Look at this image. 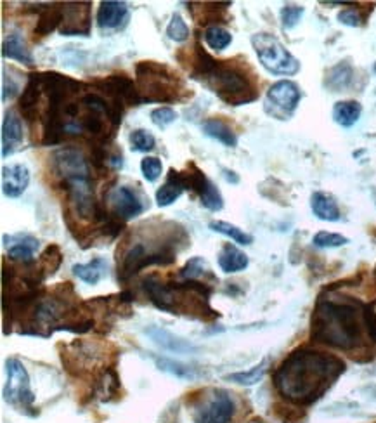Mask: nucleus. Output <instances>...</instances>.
Returning <instances> with one entry per match:
<instances>
[{"instance_id":"1","label":"nucleus","mask_w":376,"mask_h":423,"mask_svg":"<svg viewBox=\"0 0 376 423\" xmlns=\"http://www.w3.org/2000/svg\"><path fill=\"white\" fill-rule=\"evenodd\" d=\"M345 370L340 357L300 347L276 368L272 381L283 399L295 406H310L326 394Z\"/></svg>"},{"instance_id":"2","label":"nucleus","mask_w":376,"mask_h":423,"mask_svg":"<svg viewBox=\"0 0 376 423\" xmlns=\"http://www.w3.org/2000/svg\"><path fill=\"white\" fill-rule=\"evenodd\" d=\"M362 312L364 304L355 298H324L321 295L310 319V339L345 352L362 349L368 336Z\"/></svg>"},{"instance_id":"3","label":"nucleus","mask_w":376,"mask_h":423,"mask_svg":"<svg viewBox=\"0 0 376 423\" xmlns=\"http://www.w3.org/2000/svg\"><path fill=\"white\" fill-rule=\"evenodd\" d=\"M203 84L226 105L243 106L258 98L251 78L233 61H219L217 68L203 80Z\"/></svg>"},{"instance_id":"4","label":"nucleus","mask_w":376,"mask_h":423,"mask_svg":"<svg viewBox=\"0 0 376 423\" xmlns=\"http://www.w3.org/2000/svg\"><path fill=\"white\" fill-rule=\"evenodd\" d=\"M136 84L143 102H175L186 91L182 80L170 68L154 61L137 63Z\"/></svg>"},{"instance_id":"5","label":"nucleus","mask_w":376,"mask_h":423,"mask_svg":"<svg viewBox=\"0 0 376 423\" xmlns=\"http://www.w3.org/2000/svg\"><path fill=\"white\" fill-rule=\"evenodd\" d=\"M6 371H8V380L4 385L6 402H9L19 413L37 416L35 394H33L32 385H30V375L25 364L16 357H9L6 361Z\"/></svg>"},{"instance_id":"6","label":"nucleus","mask_w":376,"mask_h":423,"mask_svg":"<svg viewBox=\"0 0 376 423\" xmlns=\"http://www.w3.org/2000/svg\"><path fill=\"white\" fill-rule=\"evenodd\" d=\"M251 46L257 53L262 66L272 75H295L300 70V63L295 56L285 49L281 42L271 33H255Z\"/></svg>"},{"instance_id":"7","label":"nucleus","mask_w":376,"mask_h":423,"mask_svg":"<svg viewBox=\"0 0 376 423\" xmlns=\"http://www.w3.org/2000/svg\"><path fill=\"white\" fill-rule=\"evenodd\" d=\"M236 415V402L233 395L224 388L205 390L196 397L193 404V422L195 423H231Z\"/></svg>"},{"instance_id":"8","label":"nucleus","mask_w":376,"mask_h":423,"mask_svg":"<svg viewBox=\"0 0 376 423\" xmlns=\"http://www.w3.org/2000/svg\"><path fill=\"white\" fill-rule=\"evenodd\" d=\"M302 99L300 87L292 80H279L269 87L265 94L264 109L267 115L278 120H289Z\"/></svg>"},{"instance_id":"9","label":"nucleus","mask_w":376,"mask_h":423,"mask_svg":"<svg viewBox=\"0 0 376 423\" xmlns=\"http://www.w3.org/2000/svg\"><path fill=\"white\" fill-rule=\"evenodd\" d=\"M92 85L106 96L109 102L118 106H139L143 105V98L139 94L137 84L130 77L123 73L108 75V77L96 78L92 80Z\"/></svg>"},{"instance_id":"10","label":"nucleus","mask_w":376,"mask_h":423,"mask_svg":"<svg viewBox=\"0 0 376 423\" xmlns=\"http://www.w3.org/2000/svg\"><path fill=\"white\" fill-rule=\"evenodd\" d=\"M51 163H53L54 174L60 177V182L91 177V167H89L87 158L77 147L66 146L54 151L53 156H51Z\"/></svg>"},{"instance_id":"11","label":"nucleus","mask_w":376,"mask_h":423,"mask_svg":"<svg viewBox=\"0 0 376 423\" xmlns=\"http://www.w3.org/2000/svg\"><path fill=\"white\" fill-rule=\"evenodd\" d=\"M91 2H68L63 4V23L60 33L64 37H89L92 28Z\"/></svg>"},{"instance_id":"12","label":"nucleus","mask_w":376,"mask_h":423,"mask_svg":"<svg viewBox=\"0 0 376 423\" xmlns=\"http://www.w3.org/2000/svg\"><path fill=\"white\" fill-rule=\"evenodd\" d=\"M109 205H111V215L127 222L139 217L144 212V203L134 189L129 186H118L108 195Z\"/></svg>"},{"instance_id":"13","label":"nucleus","mask_w":376,"mask_h":423,"mask_svg":"<svg viewBox=\"0 0 376 423\" xmlns=\"http://www.w3.org/2000/svg\"><path fill=\"white\" fill-rule=\"evenodd\" d=\"M44 94L42 85V75L32 73L28 77L25 89H23L21 96H19V111H21L23 118L26 122L33 123L39 118V102Z\"/></svg>"},{"instance_id":"14","label":"nucleus","mask_w":376,"mask_h":423,"mask_svg":"<svg viewBox=\"0 0 376 423\" xmlns=\"http://www.w3.org/2000/svg\"><path fill=\"white\" fill-rule=\"evenodd\" d=\"M23 139H25V134H23L21 118L15 109H9L2 120V156H11L21 146Z\"/></svg>"},{"instance_id":"15","label":"nucleus","mask_w":376,"mask_h":423,"mask_svg":"<svg viewBox=\"0 0 376 423\" xmlns=\"http://www.w3.org/2000/svg\"><path fill=\"white\" fill-rule=\"evenodd\" d=\"M4 246H8V257L23 264H33V255L39 250L40 242L32 235L4 236Z\"/></svg>"},{"instance_id":"16","label":"nucleus","mask_w":376,"mask_h":423,"mask_svg":"<svg viewBox=\"0 0 376 423\" xmlns=\"http://www.w3.org/2000/svg\"><path fill=\"white\" fill-rule=\"evenodd\" d=\"M144 333L153 340L156 345H160L161 349L168 350V352H175V354H189V352H196L198 347L193 345L191 342L188 340L181 339V336L174 335L168 330L161 328V326H154L150 325L147 328H144Z\"/></svg>"},{"instance_id":"17","label":"nucleus","mask_w":376,"mask_h":423,"mask_svg":"<svg viewBox=\"0 0 376 423\" xmlns=\"http://www.w3.org/2000/svg\"><path fill=\"white\" fill-rule=\"evenodd\" d=\"M96 21H98L99 28H122V26H125L127 21H129V6H127L125 2H116V0L101 2Z\"/></svg>"},{"instance_id":"18","label":"nucleus","mask_w":376,"mask_h":423,"mask_svg":"<svg viewBox=\"0 0 376 423\" xmlns=\"http://www.w3.org/2000/svg\"><path fill=\"white\" fill-rule=\"evenodd\" d=\"M30 184V170L26 165H11L2 168V191L8 198H19Z\"/></svg>"},{"instance_id":"19","label":"nucleus","mask_w":376,"mask_h":423,"mask_svg":"<svg viewBox=\"0 0 376 423\" xmlns=\"http://www.w3.org/2000/svg\"><path fill=\"white\" fill-rule=\"evenodd\" d=\"M151 359L154 361L156 368L163 373L172 375V377L179 378V380H198V378L206 377L205 371H202L199 368L191 366V364H186L182 361L172 359L167 356H156V354H151Z\"/></svg>"},{"instance_id":"20","label":"nucleus","mask_w":376,"mask_h":423,"mask_svg":"<svg viewBox=\"0 0 376 423\" xmlns=\"http://www.w3.org/2000/svg\"><path fill=\"white\" fill-rule=\"evenodd\" d=\"M310 208H312L314 215L321 219V221L338 222L341 219V212L338 208L337 199L330 192H312V196H310Z\"/></svg>"},{"instance_id":"21","label":"nucleus","mask_w":376,"mask_h":423,"mask_svg":"<svg viewBox=\"0 0 376 423\" xmlns=\"http://www.w3.org/2000/svg\"><path fill=\"white\" fill-rule=\"evenodd\" d=\"M250 264L248 255L244 252H241L238 246H234L233 243H226V245L220 249L219 252V267L226 274H236L244 271Z\"/></svg>"},{"instance_id":"22","label":"nucleus","mask_w":376,"mask_h":423,"mask_svg":"<svg viewBox=\"0 0 376 423\" xmlns=\"http://www.w3.org/2000/svg\"><path fill=\"white\" fill-rule=\"evenodd\" d=\"M184 184L181 181V174L175 168H170L167 175V181L156 189V205L158 206H168L175 201V199L181 198V195L184 192Z\"/></svg>"},{"instance_id":"23","label":"nucleus","mask_w":376,"mask_h":423,"mask_svg":"<svg viewBox=\"0 0 376 423\" xmlns=\"http://www.w3.org/2000/svg\"><path fill=\"white\" fill-rule=\"evenodd\" d=\"M2 56L9 57V60L19 61L25 66H33L35 61H33L32 51L26 46L25 39H23L19 33H12L2 44Z\"/></svg>"},{"instance_id":"24","label":"nucleus","mask_w":376,"mask_h":423,"mask_svg":"<svg viewBox=\"0 0 376 423\" xmlns=\"http://www.w3.org/2000/svg\"><path fill=\"white\" fill-rule=\"evenodd\" d=\"M75 276L87 285H98L108 273V262L102 257H96L87 264H75L71 267Z\"/></svg>"},{"instance_id":"25","label":"nucleus","mask_w":376,"mask_h":423,"mask_svg":"<svg viewBox=\"0 0 376 423\" xmlns=\"http://www.w3.org/2000/svg\"><path fill=\"white\" fill-rule=\"evenodd\" d=\"M203 132L206 134L212 139L219 141L220 144H224L226 147H236L238 146V136L234 134V130L227 125L224 120L220 118H208L203 122L202 125Z\"/></svg>"},{"instance_id":"26","label":"nucleus","mask_w":376,"mask_h":423,"mask_svg":"<svg viewBox=\"0 0 376 423\" xmlns=\"http://www.w3.org/2000/svg\"><path fill=\"white\" fill-rule=\"evenodd\" d=\"M179 278L184 281L203 280V283H208V281H219L215 278V274L212 273L208 264H206V260L202 259V257H193V259H189L188 262H186V266L179 271Z\"/></svg>"},{"instance_id":"27","label":"nucleus","mask_w":376,"mask_h":423,"mask_svg":"<svg viewBox=\"0 0 376 423\" xmlns=\"http://www.w3.org/2000/svg\"><path fill=\"white\" fill-rule=\"evenodd\" d=\"M352 80H354V70H352L350 63L341 61L337 66L331 68L324 78V85L333 92H341L345 89L350 87Z\"/></svg>"},{"instance_id":"28","label":"nucleus","mask_w":376,"mask_h":423,"mask_svg":"<svg viewBox=\"0 0 376 423\" xmlns=\"http://www.w3.org/2000/svg\"><path fill=\"white\" fill-rule=\"evenodd\" d=\"M61 23H63V8H44L40 11L39 19H37L35 25V35L39 37H47L54 32V30L61 28Z\"/></svg>"},{"instance_id":"29","label":"nucleus","mask_w":376,"mask_h":423,"mask_svg":"<svg viewBox=\"0 0 376 423\" xmlns=\"http://www.w3.org/2000/svg\"><path fill=\"white\" fill-rule=\"evenodd\" d=\"M361 113L362 106L357 101H338L333 106V120L345 129L355 125L361 118Z\"/></svg>"},{"instance_id":"30","label":"nucleus","mask_w":376,"mask_h":423,"mask_svg":"<svg viewBox=\"0 0 376 423\" xmlns=\"http://www.w3.org/2000/svg\"><path fill=\"white\" fill-rule=\"evenodd\" d=\"M120 390V377L115 368H106L96 381V394L101 401H111Z\"/></svg>"},{"instance_id":"31","label":"nucleus","mask_w":376,"mask_h":423,"mask_svg":"<svg viewBox=\"0 0 376 423\" xmlns=\"http://www.w3.org/2000/svg\"><path fill=\"white\" fill-rule=\"evenodd\" d=\"M208 228L212 229V231L219 233V235L227 236V238L233 240L234 243H238V245H251L253 243V236L248 235V233H244L243 229H240L238 226L231 224V222L226 221H212L208 224Z\"/></svg>"},{"instance_id":"32","label":"nucleus","mask_w":376,"mask_h":423,"mask_svg":"<svg viewBox=\"0 0 376 423\" xmlns=\"http://www.w3.org/2000/svg\"><path fill=\"white\" fill-rule=\"evenodd\" d=\"M267 366H269V359L265 357L264 361H260V363H258L257 366L251 368V370L240 371V373L226 375V377H224V380L233 381V384H238V385H247V387H250V385L258 384V381L264 378L265 371H267Z\"/></svg>"},{"instance_id":"33","label":"nucleus","mask_w":376,"mask_h":423,"mask_svg":"<svg viewBox=\"0 0 376 423\" xmlns=\"http://www.w3.org/2000/svg\"><path fill=\"white\" fill-rule=\"evenodd\" d=\"M61 262H63V253H61V249L57 245H49L46 249V252L42 253L40 257L39 264L37 266L40 267V271L44 273V276H53L56 274V271L61 267Z\"/></svg>"},{"instance_id":"34","label":"nucleus","mask_w":376,"mask_h":423,"mask_svg":"<svg viewBox=\"0 0 376 423\" xmlns=\"http://www.w3.org/2000/svg\"><path fill=\"white\" fill-rule=\"evenodd\" d=\"M203 39H205L206 46L213 51H224L233 42V35L222 26H208L203 33Z\"/></svg>"},{"instance_id":"35","label":"nucleus","mask_w":376,"mask_h":423,"mask_svg":"<svg viewBox=\"0 0 376 423\" xmlns=\"http://www.w3.org/2000/svg\"><path fill=\"white\" fill-rule=\"evenodd\" d=\"M199 199H202V205L205 206L206 210L210 212H219V210L224 208V198L220 195L219 189L215 188L212 181H208L205 184V188L199 191Z\"/></svg>"},{"instance_id":"36","label":"nucleus","mask_w":376,"mask_h":423,"mask_svg":"<svg viewBox=\"0 0 376 423\" xmlns=\"http://www.w3.org/2000/svg\"><path fill=\"white\" fill-rule=\"evenodd\" d=\"M130 141V147L132 151H139V153H147V151H153L154 146H156V141H154V136L151 132L144 129H137L130 134L129 137Z\"/></svg>"},{"instance_id":"37","label":"nucleus","mask_w":376,"mask_h":423,"mask_svg":"<svg viewBox=\"0 0 376 423\" xmlns=\"http://www.w3.org/2000/svg\"><path fill=\"white\" fill-rule=\"evenodd\" d=\"M167 35L174 42H186L189 39V26L179 12L172 16L170 23L167 26Z\"/></svg>"},{"instance_id":"38","label":"nucleus","mask_w":376,"mask_h":423,"mask_svg":"<svg viewBox=\"0 0 376 423\" xmlns=\"http://www.w3.org/2000/svg\"><path fill=\"white\" fill-rule=\"evenodd\" d=\"M312 243L314 246H317V249H338V246L347 245L348 238L338 235V233L319 231L317 235H314Z\"/></svg>"},{"instance_id":"39","label":"nucleus","mask_w":376,"mask_h":423,"mask_svg":"<svg viewBox=\"0 0 376 423\" xmlns=\"http://www.w3.org/2000/svg\"><path fill=\"white\" fill-rule=\"evenodd\" d=\"M141 172L147 182H156L163 172V163L156 156H146L141 161Z\"/></svg>"},{"instance_id":"40","label":"nucleus","mask_w":376,"mask_h":423,"mask_svg":"<svg viewBox=\"0 0 376 423\" xmlns=\"http://www.w3.org/2000/svg\"><path fill=\"white\" fill-rule=\"evenodd\" d=\"M303 8L302 6H295V4H286L285 8L281 9V21H283V28L285 30H292L298 25V21L302 19L303 16Z\"/></svg>"},{"instance_id":"41","label":"nucleus","mask_w":376,"mask_h":423,"mask_svg":"<svg viewBox=\"0 0 376 423\" xmlns=\"http://www.w3.org/2000/svg\"><path fill=\"white\" fill-rule=\"evenodd\" d=\"M175 120H177V113H175V109L168 108V106H161V108H156L151 111V122H153L158 129H167Z\"/></svg>"},{"instance_id":"42","label":"nucleus","mask_w":376,"mask_h":423,"mask_svg":"<svg viewBox=\"0 0 376 423\" xmlns=\"http://www.w3.org/2000/svg\"><path fill=\"white\" fill-rule=\"evenodd\" d=\"M338 21L345 26L357 28V26L364 25V16L357 9H343V11L338 12Z\"/></svg>"},{"instance_id":"43","label":"nucleus","mask_w":376,"mask_h":423,"mask_svg":"<svg viewBox=\"0 0 376 423\" xmlns=\"http://www.w3.org/2000/svg\"><path fill=\"white\" fill-rule=\"evenodd\" d=\"M362 314H364V325L369 340L376 343V312L373 304H364V312Z\"/></svg>"},{"instance_id":"44","label":"nucleus","mask_w":376,"mask_h":423,"mask_svg":"<svg viewBox=\"0 0 376 423\" xmlns=\"http://www.w3.org/2000/svg\"><path fill=\"white\" fill-rule=\"evenodd\" d=\"M2 77H4V78H2V101H4V102L12 101V99L18 96L19 87L16 85V82L12 80L11 75H8L6 71H4V75H2Z\"/></svg>"},{"instance_id":"45","label":"nucleus","mask_w":376,"mask_h":423,"mask_svg":"<svg viewBox=\"0 0 376 423\" xmlns=\"http://www.w3.org/2000/svg\"><path fill=\"white\" fill-rule=\"evenodd\" d=\"M276 408H278V409H276V413H278V416L285 423H296V422H300V420H302V416H303V413H298L296 409L288 408V406L278 404Z\"/></svg>"},{"instance_id":"46","label":"nucleus","mask_w":376,"mask_h":423,"mask_svg":"<svg viewBox=\"0 0 376 423\" xmlns=\"http://www.w3.org/2000/svg\"><path fill=\"white\" fill-rule=\"evenodd\" d=\"M222 175L227 182H231V184H238V182H240V175H238L234 170H229V168L222 167Z\"/></svg>"},{"instance_id":"47","label":"nucleus","mask_w":376,"mask_h":423,"mask_svg":"<svg viewBox=\"0 0 376 423\" xmlns=\"http://www.w3.org/2000/svg\"><path fill=\"white\" fill-rule=\"evenodd\" d=\"M250 423H265V422H262V420H251Z\"/></svg>"},{"instance_id":"48","label":"nucleus","mask_w":376,"mask_h":423,"mask_svg":"<svg viewBox=\"0 0 376 423\" xmlns=\"http://www.w3.org/2000/svg\"><path fill=\"white\" fill-rule=\"evenodd\" d=\"M373 71H375V73H376V63L373 64Z\"/></svg>"},{"instance_id":"49","label":"nucleus","mask_w":376,"mask_h":423,"mask_svg":"<svg viewBox=\"0 0 376 423\" xmlns=\"http://www.w3.org/2000/svg\"><path fill=\"white\" fill-rule=\"evenodd\" d=\"M375 235H376V231H375Z\"/></svg>"}]
</instances>
